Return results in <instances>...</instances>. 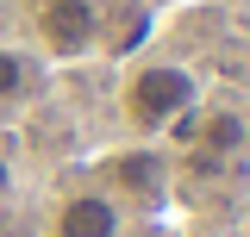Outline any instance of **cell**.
<instances>
[{"label":"cell","mask_w":250,"mask_h":237,"mask_svg":"<svg viewBox=\"0 0 250 237\" xmlns=\"http://www.w3.org/2000/svg\"><path fill=\"white\" fill-rule=\"evenodd\" d=\"M194 75L175 69V62H144V69H131L125 75V118L138 125V131H163V125H175V118L194 106Z\"/></svg>","instance_id":"1"},{"label":"cell","mask_w":250,"mask_h":237,"mask_svg":"<svg viewBox=\"0 0 250 237\" xmlns=\"http://www.w3.org/2000/svg\"><path fill=\"white\" fill-rule=\"evenodd\" d=\"M38 38L50 57H82L94 44V0H50L38 13Z\"/></svg>","instance_id":"2"},{"label":"cell","mask_w":250,"mask_h":237,"mask_svg":"<svg viewBox=\"0 0 250 237\" xmlns=\"http://www.w3.org/2000/svg\"><path fill=\"white\" fill-rule=\"evenodd\" d=\"M57 237H119V200L100 194V187L69 194L57 212Z\"/></svg>","instance_id":"3"},{"label":"cell","mask_w":250,"mask_h":237,"mask_svg":"<svg viewBox=\"0 0 250 237\" xmlns=\"http://www.w3.org/2000/svg\"><path fill=\"white\" fill-rule=\"evenodd\" d=\"M113 181H125V187H131V194H144V200H163V162H156V156H119V162H113Z\"/></svg>","instance_id":"4"},{"label":"cell","mask_w":250,"mask_h":237,"mask_svg":"<svg viewBox=\"0 0 250 237\" xmlns=\"http://www.w3.org/2000/svg\"><path fill=\"white\" fill-rule=\"evenodd\" d=\"M31 81H38V62L25 50H0V106L19 100V94H31Z\"/></svg>","instance_id":"5"},{"label":"cell","mask_w":250,"mask_h":237,"mask_svg":"<svg viewBox=\"0 0 250 237\" xmlns=\"http://www.w3.org/2000/svg\"><path fill=\"white\" fill-rule=\"evenodd\" d=\"M238 144H244V118H231V113L207 118V150H238Z\"/></svg>","instance_id":"6"},{"label":"cell","mask_w":250,"mask_h":237,"mask_svg":"<svg viewBox=\"0 0 250 237\" xmlns=\"http://www.w3.org/2000/svg\"><path fill=\"white\" fill-rule=\"evenodd\" d=\"M6 187H13V169H6V156H0V200H6Z\"/></svg>","instance_id":"7"}]
</instances>
